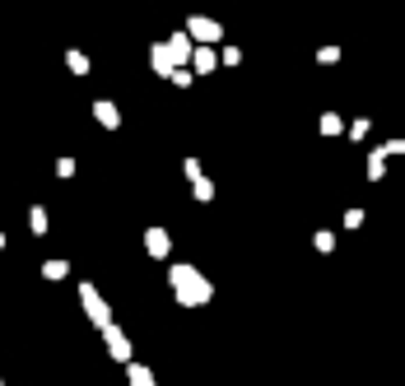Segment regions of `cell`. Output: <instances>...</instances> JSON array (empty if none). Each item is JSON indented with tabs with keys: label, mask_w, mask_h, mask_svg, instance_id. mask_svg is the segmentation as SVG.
<instances>
[{
	"label": "cell",
	"mask_w": 405,
	"mask_h": 386,
	"mask_svg": "<svg viewBox=\"0 0 405 386\" xmlns=\"http://www.w3.org/2000/svg\"><path fill=\"white\" fill-rule=\"evenodd\" d=\"M168 284H172V298H177L182 308H205V303L214 298L210 279H205L196 265H187V261H177V265L168 270Z\"/></svg>",
	"instance_id": "1"
},
{
	"label": "cell",
	"mask_w": 405,
	"mask_h": 386,
	"mask_svg": "<svg viewBox=\"0 0 405 386\" xmlns=\"http://www.w3.org/2000/svg\"><path fill=\"white\" fill-rule=\"evenodd\" d=\"M79 308L89 312V321H93V326H98V331H102V326H107V321H112V308L102 303V293H98V288H93V284H79Z\"/></svg>",
	"instance_id": "2"
},
{
	"label": "cell",
	"mask_w": 405,
	"mask_h": 386,
	"mask_svg": "<svg viewBox=\"0 0 405 386\" xmlns=\"http://www.w3.org/2000/svg\"><path fill=\"white\" fill-rule=\"evenodd\" d=\"M102 340H107V353H112L117 363H131V340L122 335V326L107 321V326H102Z\"/></svg>",
	"instance_id": "3"
},
{
	"label": "cell",
	"mask_w": 405,
	"mask_h": 386,
	"mask_svg": "<svg viewBox=\"0 0 405 386\" xmlns=\"http://www.w3.org/2000/svg\"><path fill=\"white\" fill-rule=\"evenodd\" d=\"M145 252L154 256V261H163V256L172 252V238L163 228H145Z\"/></svg>",
	"instance_id": "4"
},
{
	"label": "cell",
	"mask_w": 405,
	"mask_h": 386,
	"mask_svg": "<svg viewBox=\"0 0 405 386\" xmlns=\"http://www.w3.org/2000/svg\"><path fill=\"white\" fill-rule=\"evenodd\" d=\"M219 33H224V28L214 19H201V14L192 19V37H201V42H219Z\"/></svg>",
	"instance_id": "5"
},
{
	"label": "cell",
	"mask_w": 405,
	"mask_h": 386,
	"mask_svg": "<svg viewBox=\"0 0 405 386\" xmlns=\"http://www.w3.org/2000/svg\"><path fill=\"white\" fill-rule=\"evenodd\" d=\"M93 117H98V122L107 126V131H117V126H122V112H117L107 98H102V103H93Z\"/></svg>",
	"instance_id": "6"
},
{
	"label": "cell",
	"mask_w": 405,
	"mask_h": 386,
	"mask_svg": "<svg viewBox=\"0 0 405 386\" xmlns=\"http://www.w3.org/2000/svg\"><path fill=\"white\" fill-rule=\"evenodd\" d=\"M126 382L131 386H154V373L145 363H126Z\"/></svg>",
	"instance_id": "7"
},
{
	"label": "cell",
	"mask_w": 405,
	"mask_h": 386,
	"mask_svg": "<svg viewBox=\"0 0 405 386\" xmlns=\"http://www.w3.org/2000/svg\"><path fill=\"white\" fill-rule=\"evenodd\" d=\"M149 56H154V70H158V75H172V56H168V47H154Z\"/></svg>",
	"instance_id": "8"
},
{
	"label": "cell",
	"mask_w": 405,
	"mask_h": 386,
	"mask_svg": "<svg viewBox=\"0 0 405 386\" xmlns=\"http://www.w3.org/2000/svg\"><path fill=\"white\" fill-rule=\"evenodd\" d=\"M192 191H196V200H214V182H210V177H196V182H192Z\"/></svg>",
	"instance_id": "9"
},
{
	"label": "cell",
	"mask_w": 405,
	"mask_h": 386,
	"mask_svg": "<svg viewBox=\"0 0 405 386\" xmlns=\"http://www.w3.org/2000/svg\"><path fill=\"white\" fill-rule=\"evenodd\" d=\"M192 66H196V75H210V70H214V56H210V52H196Z\"/></svg>",
	"instance_id": "10"
},
{
	"label": "cell",
	"mask_w": 405,
	"mask_h": 386,
	"mask_svg": "<svg viewBox=\"0 0 405 386\" xmlns=\"http://www.w3.org/2000/svg\"><path fill=\"white\" fill-rule=\"evenodd\" d=\"M382 163H387V154H382V149H372V158H368V177H372V182L382 177Z\"/></svg>",
	"instance_id": "11"
},
{
	"label": "cell",
	"mask_w": 405,
	"mask_h": 386,
	"mask_svg": "<svg viewBox=\"0 0 405 386\" xmlns=\"http://www.w3.org/2000/svg\"><path fill=\"white\" fill-rule=\"evenodd\" d=\"M168 56H172V66H177V61H187V37H172V42H168Z\"/></svg>",
	"instance_id": "12"
},
{
	"label": "cell",
	"mask_w": 405,
	"mask_h": 386,
	"mask_svg": "<svg viewBox=\"0 0 405 386\" xmlns=\"http://www.w3.org/2000/svg\"><path fill=\"white\" fill-rule=\"evenodd\" d=\"M42 275H47V279H66V261H47Z\"/></svg>",
	"instance_id": "13"
},
{
	"label": "cell",
	"mask_w": 405,
	"mask_h": 386,
	"mask_svg": "<svg viewBox=\"0 0 405 386\" xmlns=\"http://www.w3.org/2000/svg\"><path fill=\"white\" fill-rule=\"evenodd\" d=\"M70 70H75V75H84V70H89V61H84V52H70Z\"/></svg>",
	"instance_id": "14"
},
{
	"label": "cell",
	"mask_w": 405,
	"mask_h": 386,
	"mask_svg": "<svg viewBox=\"0 0 405 386\" xmlns=\"http://www.w3.org/2000/svg\"><path fill=\"white\" fill-rule=\"evenodd\" d=\"M28 223H33V233H47V210H33V219H28Z\"/></svg>",
	"instance_id": "15"
},
{
	"label": "cell",
	"mask_w": 405,
	"mask_h": 386,
	"mask_svg": "<svg viewBox=\"0 0 405 386\" xmlns=\"http://www.w3.org/2000/svg\"><path fill=\"white\" fill-rule=\"evenodd\" d=\"M0 386H5V382H0Z\"/></svg>",
	"instance_id": "16"
}]
</instances>
